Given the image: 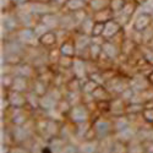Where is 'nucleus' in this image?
<instances>
[{"instance_id":"3","label":"nucleus","mask_w":153,"mask_h":153,"mask_svg":"<svg viewBox=\"0 0 153 153\" xmlns=\"http://www.w3.org/2000/svg\"><path fill=\"white\" fill-rule=\"evenodd\" d=\"M109 114H110L113 118L126 115V102L120 96H117V97H113L111 98Z\"/></svg>"},{"instance_id":"18","label":"nucleus","mask_w":153,"mask_h":153,"mask_svg":"<svg viewBox=\"0 0 153 153\" xmlns=\"http://www.w3.org/2000/svg\"><path fill=\"white\" fill-rule=\"evenodd\" d=\"M97 86H99V85H97L91 79H88L87 81L82 82V90H81V92L82 93H90V94H92V92L97 88Z\"/></svg>"},{"instance_id":"25","label":"nucleus","mask_w":153,"mask_h":153,"mask_svg":"<svg viewBox=\"0 0 153 153\" xmlns=\"http://www.w3.org/2000/svg\"><path fill=\"white\" fill-rule=\"evenodd\" d=\"M77 152H79V149L76 148L75 146H72L71 143L66 142V143H65V146H64V147L60 149V152H59V153H77Z\"/></svg>"},{"instance_id":"26","label":"nucleus","mask_w":153,"mask_h":153,"mask_svg":"<svg viewBox=\"0 0 153 153\" xmlns=\"http://www.w3.org/2000/svg\"><path fill=\"white\" fill-rule=\"evenodd\" d=\"M142 143H143V147H145L146 153L147 152H153V138L146 140V141H143Z\"/></svg>"},{"instance_id":"11","label":"nucleus","mask_w":153,"mask_h":153,"mask_svg":"<svg viewBox=\"0 0 153 153\" xmlns=\"http://www.w3.org/2000/svg\"><path fill=\"white\" fill-rule=\"evenodd\" d=\"M31 91H33L36 94H38L39 97H43V96H45V94L49 92V90H48V83L44 82V81H42V80H39V79L37 77V79L33 81L32 86H31Z\"/></svg>"},{"instance_id":"13","label":"nucleus","mask_w":153,"mask_h":153,"mask_svg":"<svg viewBox=\"0 0 153 153\" xmlns=\"http://www.w3.org/2000/svg\"><path fill=\"white\" fill-rule=\"evenodd\" d=\"M60 53H61V55L75 58V55H76V45H75V43L72 41H65L60 45Z\"/></svg>"},{"instance_id":"20","label":"nucleus","mask_w":153,"mask_h":153,"mask_svg":"<svg viewBox=\"0 0 153 153\" xmlns=\"http://www.w3.org/2000/svg\"><path fill=\"white\" fill-rule=\"evenodd\" d=\"M83 140H85V141H98V140H99V137H98V132H97V130L94 129L93 124H92V126L90 127V129L87 130V132L85 134Z\"/></svg>"},{"instance_id":"12","label":"nucleus","mask_w":153,"mask_h":153,"mask_svg":"<svg viewBox=\"0 0 153 153\" xmlns=\"http://www.w3.org/2000/svg\"><path fill=\"white\" fill-rule=\"evenodd\" d=\"M65 88L68 92H81L82 90V81L80 80L79 76L74 75L70 80L65 82Z\"/></svg>"},{"instance_id":"24","label":"nucleus","mask_w":153,"mask_h":153,"mask_svg":"<svg viewBox=\"0 0 153 153\" xmlns=\"http://www.w3.org/2000/svg\"><path fill=\"white\" fill-rule=\"evenodd\" d=\"M6 62H7V64H11V65H19V64L21 62V58H20L17 54L12 53V54L7 55V58H6Z\"/></svg>"},{"instance_id":"29","label":"nucleus","mask_w":153,"mask_h":153,"mask_svg":"<svg viewBox=\"0 0 153 153\" xmlns=\"http://www.w3.org/2000/svg\"><path fill=\"white\" fill-rule=\"evenodd\" d=\"M146 80H147V82L151 85V86H153V70L147 75V77H146Z\"/></svg>"},{"instance_id":"4","label":"nucleus","mask_w":153,"mask_h":153,"mask_svg":"<svg viewBox=\"0 0 153 153\" xmlns=\"http://www.w3.org/2000/svg\"><path fill=\"white\" fill-rule=\"evenodd\" d=\"M12 109H14V111L11 113V117H10V120H11V124L14 126H22L25 125L28 120H30V115L27 114L26 111V107L23 108H14L11 107Z\"/></svg>"},{"instance_id":"14","label":"nucleus","mask_w":153,"mask_h":153,"mask_svg":"<svg viewBox=\"0 0 153 153\" xmlns=\"http://www.w3.org/2000/svg\"><path fill=\"white\" fill-rule=\"evenodd\" d=\"M111 153H129V143L115 138L113 142Z\"/></svg>"},{"instance_id":"6","label":"nucleus","mask_w":153,"mask_h":153,"mask_svg":"<svg viewBox=\"0 0 153 153\" xmlns=\"http://www.w3.org/2000/svg\"><path fill=\"white\" fill-rule=\"evenodd\" d=\"M121 26L120 23H118L117 21H108L105 22V27H104V32H103V37L105 38V39H110V38H113L114 36H117L120 31Z\"/></svg>"},{"instance_id":"22","label":"nucleus","mask_w":153,"mask_h":153,"mask_svg":"<svg viewBox=\"0 0 153 153\" xmlns=\"http://www.w3.org/2000/svg\"><path fill=\"white\" fill-rule=\"evenodd\" d=\"M141 117H142L145 123L153 125V108H145L142 114H141Z\"/></svg>"},{"instance_id":"21","label":"nucleus","mask_w":153,"mask_h":153,"mask_svg":"<svg viewBox=\"0 0 153 153\" xmlns=\"http://www.w3.org/2000/svg\"><path fill=\"white\" fill-rule=\"evenodd\" d=\"M135 48V42L134 41H124L121 43V53L126 54V55H130L132 53V50Z\"/></svg>"},{"instance_id":"28","label":"nucleus","mask_w":153,"mask_h":153,"mask_svg":"<svg viewBox=\"0 0 153 153\" xmlns=\"http://www.w3.org/2000/svg\"><path fill=\"white\" fill-rule=\"evenodd\" d=\"M41 153H54V152H53L52 147H50V146L48 145V146H45V147H42V148H41Z\"/></svg>"},{"instance_id":"19","label":"nucleus","mask_w":153,"mask_h":153,"mask_svg":"<svg viewBox=\"0 0 153 153\" xmlns=\"http://www.w3.org/2000/svg\"><path fill=\"white\" fill-rule=\"evenodd\" d=\"M74 58L72 56H66V55H61L59 62H58V65L62 69H71L74 68Z\"/></svg>"},{"instance_id":"8","label":"nucleus","mask_w":153,"mask_h":153,"mask_svg":"<svg viewBox=\"0 0 153 153\" xmlns=\"http://www.w3.org/2000/svg\"><path fill=\"white\" fill-rule=\"evenodd\" d=\"M38 41H39L41 45L45 48H52L56 43V34L53 31H45L43 34L39 36V39Z\"/></svg>"},{"instance_id":"31","label":"nucleus","mask_w":153,"mask_h":153,"mask_svg":"<svg viewBox=\"0 0 153 153\" xmlns=\"http://www.w3.org/2000/svg\"><path fill=\"white\" fill-rule=\"evenodd\" d=\"M77 153H81V152H80V151H79V152H77Z\"/></svg>"},{"instance_id":"30","label":"nucleus","mask_w":153,"mask_h":153,"mask_svg":"<svg viewBox=\"0 0 153 153\" xmlns=\"http://www.w3.org/2000/svg\"><path fill=\"white\" fill-rule=\"evenodd\" d=\"M147 153H153V152H147Z\"/></svg>"},{"instance_id":"17","label":"nucleus","mask_w":153,"mask_h":153,"mask_svg":"<svg viewBox=\"0 0 153 153\" xmlns=\"http://www.w3.org/2000/svg\"><path fill=\"white\" fill-rule=\"evenodd\" d=\"M104 27H105V22L94 21L93 28H92V32H91V37H93V38L102 37L103 36V32H104Z\"/></svg>"},{"instance_id":"10","label":"nucleus","mask_w":153,"mask_h":153,"mask_svg":"<svg viewBox=\"0 0 153 153\" xmlns=\"http://www.w3.org/2000/svg\"><path fill=\"white\" fill-rule=\"evenodd\" d=\"M92 96L94 98V100H108L111 99L113 96L110 93V91L107 88V86H97V88L92 92Z\"/></svg>"},{"instance_id":"9","label":"nucleus","mask_w":153,"mask_h":153,"mask_svg":"<svg viewBox=\"0 0 153 153\" xmlns=\"http://www.w3.org/2000/svg\"><path fill=\"white\" fill-rule=\"evenodd\" d=\"M72 108H74V105L70 103V100H69L66 97H64V98H61L60 100H58L56 108H55V109L61 114L64 118H68L69 114H70V111L72 110Z\"/></svg>"},{"instance_id":"7","label":"nucleus","mask_w":153,"mask_h":153,"mask_svg":"<svg viewBox=\"0 0 153 153\" xmlns=\"http://www.w3.org/2000/svg\"><path fill=\"white\" fill-rule=\"evenodd\" d=\"M11 90L14 91H19V92H23L26 93L28 92L31 88L28 87V79L25 77V76H16V77L14 79V83H12V87Z\"/></svg>"},{"instance_id":"27","label":"nucleus","mask_w":153,"mask_h":153,"mask_svg":"<svg viewBox=\"0 0 153 153\" xmlns=\"http://www.w3.org/2000/svg\"><path fill=\"white\" fill-rule=\"evenodd\" d=\"M12 148L7 143H1V153H11Z\"/></svg>"},{"instance_id":"23","label":"nucleus","mask_w":153,"mask_h":153,"mask_svg":"<svg viewBox=\"0 0 153 153\" xmlns=\"http://www.w3.org/2000/svg\"><path fill=\"white\" fill-rule=\"evenodd\" d=\"M14 76H11V75H3V77H1V86L3 88H5L6 91L11 90V87H12V83H14Z\"/></svg>"},{"instance_id":"15","label":"nucleus","mask_w":153,"mask_h":153,"mask_svg":"<svg viewBox=\"0 0 153 153\" xmlns=\"http://www.w3.org/2000/svg\"><path fill=\"white\" fill-rule=\"evenodd\" d=\"M143 109H145L143 103H136V102L126 103V114H137V115H141Z\"/></svg>"},{"instance_id":"1","label":"nucleus","mask_w":153,"mask_h":153,"mask_svg":"<svg viewBox=\"0 0 153 153\" xmlns=\"http://www.w3.org/2000/svg\"><path fill=\"white\" fill-rule=\"evenodd\" d=\"M68 118L70 119V123H82L86 120H91V111L88 110V108L85 104L81 103L72 108Z\"/></svg>"},{"instance_id":"2","label":"nucleus","mask_w":153,"mask_h":153,"mask_svg":"<svg viewBox=\"0 0 153 153\" xmlns=\"http://www.w3.org/2000/svg\"><path fill=\"white\" fill-rule=\"evenodd\" d=\"M9 100V103L11 107L14 108H23L27 107V98H26V93L23 92H19V91H14V90H9L6 91V96H5Z\"/></svg>"},{"instance_id":"16","label":"nucleus","mask_w":153,"mask_h":153,"mask_svg":"<svg viewBox=\"0 0 153 153\" xmlns=\"http://www.w3.org/2000/svg\"><path fill=\"white\" fill-rule=\"evenodd\" d=\"M110 100H97L96 102V105H97V110L100 115H104V114H109L110 111Z\"/></svg>"},{"instance_id":"5","label":"nucleus","mask_w":153,"mask_h":153,"mask_svg":"<svg viewBox=\"0 0 153 153\" xmlns=\"http://www.w3.org/2000/svg\"><path fill=\"white\" fill-rule=\"evenodd\" d=\"M151 15L149 14H142V15H140L135 23H134V30L136 32H145L148 27H149V25H151Z\"/></svg>"}]
</instances>
